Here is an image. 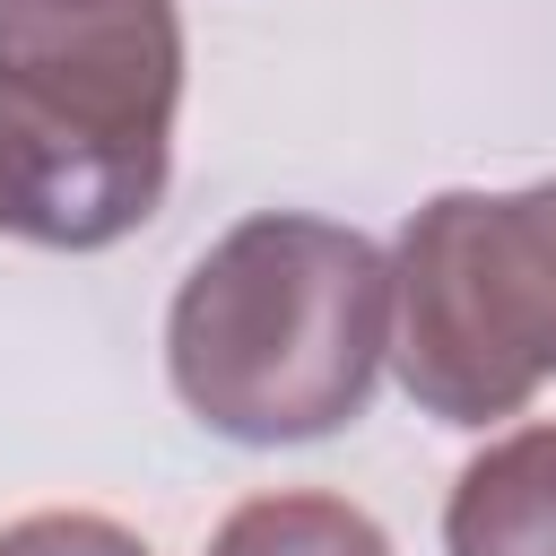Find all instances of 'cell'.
I'll return each mask as SVG.
<instances>
[{
    "instance_id": "6da1fadb",
    "label": "cell",
    "mask_w": 556,
    "mask_h": 556,
    "mask_svg": "<svg viewBox=\"0 0 556 556\" xmlns=\"http://www.w3.org/2000/svg\"><path fill=\"white\" fill-rule=\"evenodd\" d=\"M391 356V261L374 235L261 208L226 226L165 313V374L226 443H313L365 417Z\"/></svg>"
},
{
    "instance_id": "7a4b0ae2",
    "label": "cell",
    "mask_w": 556,
    "mask_h": 556,
    "mask_svg": "<svg viewBox=\"0 0 556 556\" xmlns=\"http://www.w3.org/2000/svg\"><path fill=\"white\" fill-rule=\"evenodd\" d=\"M174 0H0V235L104 252L174 174Z\"/></svg>"
},
{
    "instance_id": "3957f363",
    "label": "cell",
    "mask_w": 556,
    "mask_h": 556,
    "mask_svg": "<svg viewBox=\"0 0 556 556\" xmlns=\"http://www.w3.org/2000/svg\"><path fill=\"white\" fill-rule=\"evenodd\" d=\"M391 365L443 426L530 408L556 374V182L434 191L391 252Z\"/></svg>"
},
{
    "instance_id": "277c9868",
    "label": "cell",
    "mask_w": 556,
    "mask_h": 556,
    "mask_svg": "<svg viewBox=\"0 0 556 556\" xmlns=\"http://www.w3.org/2000/svg\"><path fill=\"white\" fill-rule=\"evenodd\" d=\"M452 556H556V426L486 443L443 504Z\"/></svg>"
},
{
    "instance_id": "5b68a950",
    "label": "cell",
    "mask_w": 556,
    "mask_h": 556,
    "mask_svg": "<svg viewBox=\"0 0 556 556\" xmlns=\"http://www.w3.org/2000/svg\"><path fill=\"white\" fill-rule=\"evenodd\" d=\"M208 556H391V539L348 504V495H313V486H287V495H252L217 521Z\"/></svg>"
},
{
    "instance_id": "8992f818",
    "label": "cell",
    "mask_w": 556,
    "mask_h": 556,
    "mask_svg": "<svg viewBox=\"0 0 556 556\" xmlns=\"http://www.w3.org/2000/svg\"><path fill=\"white\" fill-rule=\"evenodd\" d=\"M0 556H148V539L104 513H26L0 530Z\"/></svg>"
}]
</instances>
